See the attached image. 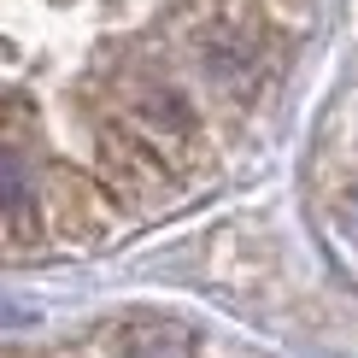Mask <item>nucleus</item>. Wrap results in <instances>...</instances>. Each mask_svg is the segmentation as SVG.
<instances>
[{
    "label": "nucleus",
    "instance_id": "obj_1",
    "mask_svg": "<svg viewBox=\"0 0 358 358\" xmlns=\"http://www.w3.org/2000/svg\"><path fill=\"white\" fill-rule=\"evenodd\" d=\"M36 200V182H29V165L18 153H6L0 147V212H24V206Z\"/></svg>",
    "mask_w": 358,
    "mask_h": 358
}]
</instances>
